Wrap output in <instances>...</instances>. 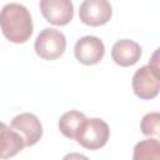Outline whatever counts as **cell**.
<instances>
[{"label":"cell","instance_id":"cell-4","mask_svg":"<svg viewBox=\"0 0 160 160\" xmlns=\"http://www.w3.org/2000/svg\"><path fill=\"white\" fill-rule=\"evenodd\" d=\"M34 48L35 52L41 59L56 60L64 54L66 49V38L60 30L45 28L38 35Z\"/></svg>","mask_w":160,"mask_h":160},{"label":"cell","instance_id":"cell-10","mask_svg":"<svg viewBox=\"0 0 160 160\" xmlns=\"http://www.w3.org/2000/svg\"><path fill=\"white\" fill-rule=\"evenodd\" d=\"M25 148L22 138L5 122L0 121V159H10Z\"/></svg>","mask_w":160,"mask_h":160},{"label":"cell","instance_id":"cell-7","mask_svg":"<svg viewBox=\"0 0 160 160\" xmlns=\"http://www.w3.org/2000/svg\"><path fill=\"white\" fill-rule=\"evenodd\" d=\"M111 5L106 0H85L80 4L79 18L89 26H100L111 18Z\"/></svg>","mask_w":160,"mask_h":160},{"label":"cell","instance_id":"cell-13","mask_svg":"<svg viewBox=\"0 0 160 160\" xmlns=\"http://www.w3.org/2000/svg\"><path fill=\"white\" fill-rule=\"evenodd\" d=\"M141 132L146 136H156L160 129V114L159 112H149L142 116L140 122Z\"/></svg>","mask_w":160,"mask_h":160},{"label":"cell","instance_id":"cell-12","mask_svg":"<svg viewBox=\"0 0 160 160\" xmlns=\"http://www.w3.org/2000/svg\"><path fill=\"white\" fill-rule=\"evenodd\" d=\"M132 160H160V144L150 138L139 141L132 151Z\"/></svg>","mask_w":160,"mask_h":160},{"label":"cell","instance_id":"cell-9","mask_svg":"<svg viewBox=\"0 0 160 160\" xmlns=\"http://www.w3.org/2000/svg\"><path fill=\"white\" fill-rule=\"evenodd\" d=\"M141 58V46L129 39L118 40L111 48V59L115 64L128 68L135 65Z\"/></svg>","mask_w":160,"mask_h":160},{"label":"cell","instance_id":"cell-1","mask_svg":"<svg viewBox=\"0 0 160 160\" xmlns=\"http://www.w3.org/2000/svg\"><path fill=\"white\" fill-rule=\"evenodd\" d=\"M0 29L11 42H26L34 30L29 10L18 2H9L0 10Z\"/></svg>","mask_w":160,"mask_h":160},{"label":"cell","instance_id":"cell-11","mask_svg":"<svg viewBox=\"0 0 160 160\" xmlns=\"http://www.w3.org/2000/svg\"><path fill=\"white\" fill-rule=\"evenodd\" d=\"M85 114L78 110H70L61 115L59 120V130L60 132L68 139H75L78 132L80 131L81 126L86 121Z\"/></svg>","mask_w":160,"mask_h":160},{"label":"cell","instance_id":"cell-5","mask_svg":"<svg viewBox=\"0 0 160 160\" xmlns=\"http://www.w3.org/2000/svg\"><path fill=\"white\" fill-rule=\"evenodd\" d=\"M10 128L22 138L25 146L35 145L42 136V125L38 116L31 112L16 115L11 120Z\"/></svg>","mask_w":160,"mask_h":160},{"label":"cell","instance_id":"cell-2","mask_svg":"<svg viewBox=\"0 0 160 160\" xmlns=\"http://www.w3.org/2000/svg\"><path fill=\"white\" fill-rule=\"evenodd\" d=\"M156 50L148 65L138 69L132 76V90L134 94L142 100H151L158 96L160 89V74H159V61Z\"/></svg>","mask_w":160,"mask_h":160},{"label":"cell","instance_id":"cell-3","mask_svg":"<svg viewBox=\"0 0 160 160\" xmlns=\"http://www.w3.org/2000/svg\"><path fill=\"white\" fill-rule=\"evenodd\" d=\"M110 138L109 125L99 118L86 119L80 131L75 136L78 144L88 150H98L102 148Z\"/></svg>","mask_w":160,"mask_h":160},{"label":"cell","instance_id":"cell-8","mask_svg":"<svg viewBox=\"0 0 160 160\" xmlns=\"http://www.w3.org/2000/svg\"><path fill=\"white\" fill-rule=\"evenodd\" d=\"M39 6L42 16L52 25L64 26L72 20L74 6L70 0H41Z\"/></svg>","mask_w":160,"mask_h":160},{"label":"cell","instance_id":"cell-6","mask_svg":"<svg viewBox=\"0 0 160 160\" xmlns=\"http://www.w3.org/2000/svg\"><path fill=\"white\" fill-rule=\"evenodd\" d=\"M74 54L79 62L84 65H95L102 60L105 55V45L99 38L86 35L75 42Z\"/></svg>","mask_w":160,"mask_h":160},{"label":"cell","instance_id":"cell-14","mask_svg":"<svg viewBox=\"0 0 160 160\" xmlns=\"http://www.w3.org/2000/svg\"><path fill=\"white\" fill-rule=\"evenodd\" d=\"M62 160H89V158L80 152H69L62 158Z\"/></svg>","mask_w":160,"mask_h":160}]
</instances>
